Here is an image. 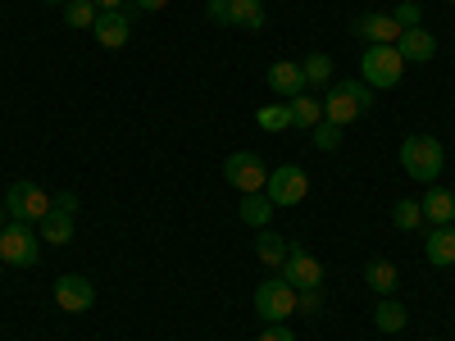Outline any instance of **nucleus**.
Wrapping results in <instances>:
<instances>
[{"label": "nucleus", "mask_w": 455, "mask_h": 341, "mask_svg": "<svg viewBox=\"0 0 455 341\" xmlns=\"http://www.w3.org/2000/svg\"><path fill=\"white\" fill-rule=\"evenodd\" d=\"M401 169L414 178V182H437V173L446 169V150H442V141L437 137H428V132H414V137H405L401 141Z\"/></svg>", "instance_id": "obj_1"}, {"label": "nucleus", "mask_w": 455, "mask_h": 341, "mask_svg": "<svg viewBox=\"0 0 455 341\" xmlns=\"http://www.w3.org/2000/svg\"><path fill=\"white\" fill-rule=\"evenodd\" d=\"M405 78V59L396 46H364L360 55V83L373 87V91H387Z\"/></svg>", "instance_id": "obj_2"}, {"label": "nucleus", "mask_w": 455, "mask_h": 341, "mask_svg": "<svg viewBox=\"0 0 455 341\" xmlns=\"http://www.w3.org/2000/svg\"><path fill=\"white\" fill-rule=\"evenodd\" d=\"M369 105H373V87H364V83H337L323 96V119L337 123V128H347V123L360 119Z\"/></svg>", "instance_id": "obj_3"}, {"label": "nucleus", "mask_w": 455, "mask_h": 341, "mask_svg": "<svg viewBox=\"0 0 455 341\" xmlns=\"http://www.w3.org/2000/svg\"><path fill=\"white\" fill-rule=\"evenodd\" d=\"M42 259V237L32 233V223L10 218L0 227V264H14V269H32Z\"/></svg>", "instance_id": "obj_4"}, {"label": "nucleus", "mask_w": 455, "mask_h": 341, "mask_svg": "<svg viewBox=\"0 0 455 341\" xmlns=\"http://www.w3.org/2000/svg\"><path fill=\"white\" fill-rule=\"evenodd\" d=\"M5 210H10V218H19V223H42V218L55 210V201L46 196V186H36L32 178H19V182H10Z\"/></svg>", "instance_id": "obj_5"}, {"label": "nucleus", "mask_w": 455, "mask_h": 341, "mask_svg": "<svg viewBox=\"0 0 455 341\" xmlns=\"http://www.w3.org/2000/svg\"><path fill=\"white\" fill-rule=\"evenodd\" d=\"M255 314H259L264 323H287V319L296 314V287L283 282V278L259 282V287H255Z\"/></svg>", "instance_id": "obj_6"}, {"label": "nucleus", "mask_w": 455, "mask_h": 341, "mask_svg": "<svg viewBox=\"0 0 455 341\" xmlns=\"http://www.w3.org/2000/svg\"><path fill=\"white\" fill-rule=\"evenodd\" d=\"M223 178L228 186H237V192H264V182H269V169H264V160L255 155V150H233V155L223 160Z\"/></svg>", "instance_id": "obj_7"}, {"label": "nucleus", "mask_w": 455, "mask_h": 341, "mask_svg": "<svg viewBox=\"0 0 455 341\" xmlns=\"http://www.w3.org/2000/svg\"><path fill=\"white\" fill-rule=\"evenodd\" d=\"M306 192H310V178H306V169H296V164L274 169L269 182H264V196H269L278 210L283 205H300V201H306Z\"/></svg>", "instance_id": "obj_8"}, {"label": "nucleus", "mask_w": 455, "mask_h": 341, "mask_svg": "<svg viewBox=\"0 0 455 341\" xmlns=\"http://www.w3.org/2000/svg\"><path fill=\"white\" fill-rule=\"evenodd\" d=\"M278 278H283V282H291L296 291H315V287H323V264H319L310 250L291 246V250H287V259H283V269H278Z\"/></svg>", "instance_id": "obj_9"}, {"label": "nucleus", "mask_w": 455, "mask_h": 341, "mask_svg": "<svg viewBox=\"0 0 455 341\" xmlns=\"http://www.w3.org/2000/svg\"><path fill=\"white\" fill-rule=\"evenodd\" d=\"M55 305L64 314H87L96 305V287L83 274H64V278H55Z\"/></svg>", "instance_id": "obj_10"}, {"label": "nucleus", "mask_w": 455, "mask_h": 341, "mask_svg": "<svg viewBox=\"0 0 455 341\" xmlns=\"http://www.w3.org/2000/svg\"><path fill=\"white\" fill-rule=\"evenodd\" d=\"M264 83H269V91H274V96L296 100L300 91H306V73H300V64H296V59H274V64H269V73H264Z\"/></svg>", "instance_id": "obj_11"}, {"label": "nucleus", "mask_w": 455, "mask_h": 341, "mask_svg": "<svg viewBox=\"0 0 455 341\" xmlns=\"http://www.w3.org/2000/svg\"><path fill=\"white\" fill-rule=\"evenodd\" d=\"M96 42L105 46V51H119V46H128V36H132V14H124V10H100V19H96Z\"/></svg>", "instance_id": "obj_12"}, {"label": "nucleus", "mask_w": 455, "mask_h": 341, "mask_svg": "<svg viewBox=\"0 0 455 341\" xmlns=\"http://www.w3.org/2000/svg\"><path fill=\"white\" fill-rule=\"evenodd\" d=\"M396 51H401L405 64H428V59L437 55V36L424 32V28H405V32L396 36Z\"/></svg>", "instance_id": "obj_13"}, {"label": "nucleus", "mask_w": 455, "mask_h": 341, "mask_svg": "<svg viewBox=\"0 0 455 341\" xmlns=\"http://www.w3.org/2000/svg\"><path fill=\"white\" fill-rule=\"evenodd\" d=\"M355 32L364 36L369 46H396L401 23H396L392 14H364V19H355Z\"/></svg>", "instance_id": "obj_14"}, {"label": "nucleus", "mask_w": 455, "mask_h": 341, "mask_svg": "<svg viewBox=\"0 0 455 341\" xmlns=\"http://www.w3.org/2000/svg\"><path fill=\"white\" fill-rule=\"evenodd\" d=\"M419 205H424V218H428L433 227H451V223H455V196L446 192V186L433 182V186H428V196H424Z\"/></svg>", "instance_id": "obj_15"}, {"label": "nucleus", "mask_w": 455, "mask_h": 341, "mask_svg": "<svg viewBox=\"0 0 455 341\" xmlns=\"http://www.w3.org/2000/svg\"><path fill=\"white\" fill-rule=\"evenodd\" d=\"M424 255H428L433 269H451L455 264V223L451 227H433L428 242H424Z\"/></svg>", "instance_id": "obj_16"}, {"label": "nucleus", "mask_w": 455, "mask_h": 341, "mask_svg": "<svg viewBox=\"0 0 455 341\" xmlns=\"http://www.w3.org/2000/svg\"><path fill=\"white\" fill-rule=\"evenodd\" d=\"M364 282L378 291V296H392L396 287H401V269L392 259H383V255H373L369 264H364Z\"/></svg>", "instance_id": "obj_17"}, {"label": "nucleus", "mask_w": 455, "mask_h": 341, "mask_svg": "<svg viewBox=\"0 0 455 341\" xmlns=\"http://www.w3.org/2000/svg\"><path fill=\"white\" fill-rule=\"evenodd\" d=\"M287 250H291V242H287V237L269 233V227H259V237H255V259H259V264H269V269H283Z\"/></svg>", "instance_id": "obj_18"}, {"label": "nucleus", "mask_w": 455, "mask_h": 341, "mask_svg": "<svg viewBox=\"0 0 455 341\" xmlns=\"http://www.w3.org/2000/svg\"><path fill=\"white\" fill-rule=\"evenodd\" d=\"M274 201L264 196V192H246L242 196V205H237V214H242V223H251V227H269V218H274Z\"/></svg>", "instance_id": "obj_19"}, {"label": "nucleus", "mask_w": 455, "mask_h": 341, "mask_svg": "<svg viewBox=\"0 0 455 341\" xmlns=\"http://www.w3.org/2000/svg\"><path fill=\"white\" fill-rule=\"evenodd\" d=\"M42 242H46V246H68V242H73V214L51 210V214L42 218Z\"/></svg>", "instance_id": "obj_20"}, {"label": "nucleus", "mask_w": 455, "mask_h": 341, "mask_svg": "<svg viewBox=\"0 0 455 341\" xmlns=\"http://www.w3.org/2000/svg\"><path fill=\"white\" fill-rule=\"evenodd\" d=\"M287 105H291V128H315V123H323V100H315V96L300 91V96L287 100Z\"/></svg>", "instance_id": "obj_21"}, {"label": "nucleus", "mask_w": 455, "mask_h": 341, "mask_svg": "<svg viewBox=\"0 0 455 341\" xmlns=\"http://www.w3.org/2000/svg\"><path fill=\"white\" fill-rule=\"evenodd\" d=\"M405 319H410L405 305H401V300H392V296H383V305L373 310V328H378V332H401Z\"/></svg>", "instance_id": "obj_22"}, {"label": "nucleus", "mask_w": 455, "mask_h": 341, "mask_svg": "<svg viewBox=\"0 0 455 341\" xmlns=\"http://www.w3.org/2000/svg\"><path fill=\"white\" fill-rule=\"evenodd\" d=\"M300 73H306V87H328L332 83V59L323 51H315V55L300 59Z\"/></svg>", "instance_id": "obj_23"}, {"label": "nucleus", "mask_w": 455, "mask_h": 341, "mask_svg": "<svg viewBox=\"0 0 455 341\" xmlns=\"http://www.w3.org/2000/svg\"><path fill=\"white\" fill-rule=\"evenodd\" d=\"M255 123H259L264 132H287V128H291V105H287V100L264 105V109L255 114Z\"/></svg>", "instance_id": "obj_24"}, {"label": "nucleus", "mask_w": 455, "mask_h": 341, "mask_svg": "<svg viewBox=\"0 0 455 341\" xmlns=\"http://www.w3.org/2000/svg\"><path fill=\"white\" fill-rule=\"evenodd\" d=\"M233 23L246 32H259L264 28V0H233Z\"/></svg>", "instance_id": "obj_25"}, {"label": "nucleus", "mask_w": 455, "mask_h": 341, "mask_svg": "<svg viewBox=\"0 0 455 341\" xmlns=\"http://www.w3.org/2000/svg\"><path fill=\"white\" fill-rule=\"evenodd\" d=\"M100 10H96V0H68L64 5V23L68 28H96Z\"/></svg>", "instance_id": "obj_26"}, {"label": "nucleus", "mask_w": 455, "mask_h": 341, "mask_svg": "<svg viewBox=\"0 0 455 341\" xmlns=\"http://www.w3.org/2000/svg\"><path fill=\"white\" fill-rule=\"evenodd\" d=\"M392 223L401 227V233L424 227V205H419V201H396V205H392Z\"/></svg>", "instance_id": "obj_27"}, {"label": "nucleus", "mask_w": 455, "mask_h": 341, "mask_svg": "<svg viewBox=\"0 0 455 341\" xmlns=\"http://www.w3.org/2000/svg\"><path fill=\"white\" fill-rule=\"evenodd\" d=\"M392 19L401 23V32H405V28H419V23H424V5H419V0H401V5L392 10Z\"/></svg>", "instance_id": "obj_28"}, {"label": "nucleus", "mask_w": 455, "mask_h": 341, "mask_svg": "<svg viewBox=\"0 0 455 341\" xmlns=\"http://www.w3.org/2000/svg\"><path fill=\"white\" fill-rule=\"evenodd\" d=\"M315 146L323 150V155H328V150H337V146H341V128H337V123H328V119H323V123H315Z\"/></svg>", "instance_id": "obj_29"}, {"label": "nucleus", "mask_w": 455, "mask_h": 341, "mask_svg": "<svg viewBox=\"0 0 455 341\" xmlns=\"http://www.w3.org/2000/svg\"><path fill=\"white\" fill-rule=\"evenodd\" d=\"M205 14H210V23H233V0H210Z\"/></svg>", "instance_id": "obj_30"}, {"label": "nucleus", "mask_w": 455, "mask_h": 341, "mask_svg": "<svg viewBox=\"0 0 455 341\" xmlns=\"http://www.w3.org/2000/svg\"><path fill=\"white\" fill-rule=\"evenodd\" d=\"M319 305H323L319 287H315V291H296V310H300V314H319Z\"/></svg>", "instance_id": "obj_31"}, {"label": "nucleus", "mask_w": 455, "mask_h": 341, "mask_svg": "<svg viewBox=\"0 0 455 341\" xmlns=\"http://www.w3.org/2000/svg\"><path fill=\"white\" fill-rule=\"evenodd\" d=\"M255 341H296V332H291L287 323H269V328H264Z\"/></svg>", "instance_id": "obj_32"}, {"label": "nucleus", "mask_w": 455, "mask_h": 341, "mask_svg": "<svg viewBox=\"0 0 455 341\" xmlns=\"http://www.w3.org/2000/svg\"><path fill=\"white\" fill-rule=\"evenodd\" d=\"M55 210H64V214H78V196H73V192H60V196H55Z\"/></svg>", "instance_id": "obj_33"}, {"label": "nucleus", "mask_w": 455, "mask_h": 341, "mask_svg": "<svg viewBox=\"0 0 455 341\" xmlns=\"http://www.w3.org/2000/svg\"><path fill=\"white\" fill-rule=\"evenodd\" d=\"M132 5H137V10H146V14H156V10H164V5H169V0H132Z\"/></svg>", "instance_id": "obj_34"}, {"label": "nucleus", "mask_w": 455, "mask_h": 341, "mask_svg": "<svg viewBox=\"0 0 455 341\" xmlns=\"http://www.w3.org/2000/svg\"><path fill=\"white\" fill-rule=\"evenodd\" d=\"M96 10H124V0H96Z\"/></svg>", "instance_id": "obj_35"}, {"label": "nucleus", "mask_w": 455, "mask_h": 341, "mask_svg": "<svg viewBox=\"0 0 455 341\" xmlns=\"http://www.w3.org/2000/svg\"><path fill=\"white\" fill-rule=\"evenodd\" d=\"M5 223H10V210H5V205H0V227H5Z\"/></svg>", "instance_id": "obj_36"}, {"label": "nucleus", "mask_w": 455, "mask_h": 341, "mask_svg": "<svg viewBox=\"0 0 455 341\" xmlns=\"http://www.w3.org/2000/svg\"><path fill=\"white\" fill-rule=\"evenodd\" d=\"M42 5H68V0H42Z\"/></svg>", "instance_id": "obj_37"}, {"label": "nucleus", "mask_w": 455, "mask_h": 341, "mask_svg": "<svg viewBox=\"0 0 455 341\" xmlns=\"http://www.w3.org/2000/svg\"><path fill=\"white\" fill-rule=\"evenodd\" d=\"M446 5H455V0H446Z\"/></svg>", "instance_id": "obj_38"}, {"label": "nucleus", "mask_w": 455, "mask_h": 341, "mask_svg": "<svg viewBox=\"0 0 455 341\" xmlns=\"http://www.w3.org/2000/svg\"><path fill=\"white\" fill-rule=\"evenodd\" d=\"M205 5H210V0H205Z\"/></svg>", "instance_id": "obj_39"}, {"label": "nucleus", "mask_w": 455, "mask_h": 341, "mask_svg": "<svg viewBox=\"0 0 455 341\" xmlns=\"http://www.w3.org/2000/svg\"><path fill=\"white\" fill-rule=\"evenodd\" d=\"M433 341H437V337H433Z\"/></svg>", "instance_id": "obj_40"}]
</instances>
